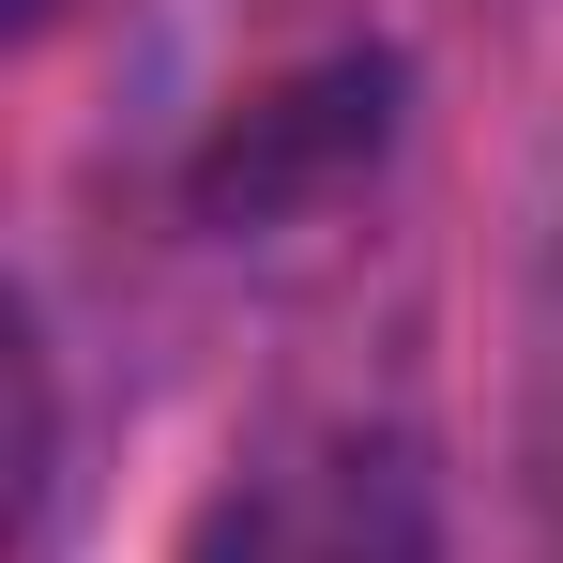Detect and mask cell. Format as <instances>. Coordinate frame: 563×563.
<instances>
[{
    "label": "cell",
    "mask_w": 563,
    "mask_h": 563,
    "mask_svg": "<svg viewBox=\"0 0 563 563\" xmlns=\"http://www.w3.org/2000/svg\"><path fill=\"white\" fill-rule=\"evenodd\" d=\"M168 563H442V457L411 427H289L198 487Z\"/></svg>",
    "instance_id": "6da1fadb"
},
{
    "label": "cell",
    "mask_w": 563,
    "mask_h": 563,
    "mask_svg": "<svg viewBox=\"0 0 563 563\" xmlns=\"http://www.w3.org/2000/svg\"><path fill=\"white\" fill-rule=\"evenodd\" d=\"M396 92H411V77H396L380 46H366V62L289 77V92H260L213 153H198V229H229V244H244V229L305 213V198H335L351 168H380V153H396Z\"/></svg>",
    "instance_id": "7a4b0ae2"
},
{
    "label": "cell",
    "mask_w": 563,
    "mask_h": 563,
    "mask_svg": "<svg viewBox=\"0 0 563 563\" xmlns=\"http://www.w3.org/2000/svg\"><path fill=\"white\" fill-rule=\"evenodd\" d=\"M533 411H549V503H563V260H549V320H533Z\"/></svg>",
    "instance_id": "3957f363"
},
{
    "label": "cell",
    "mask_w": 563,
    "mask_h": 563,
    "mask_svg": "<svg viewBox=\"0 0 563 563\" xmlns=\"http://www.w3.org/2000/svg\"><path fill=\"white\" fill-rule=\"evenodd\" d=\"M15 15H46V0H15Z\"/></svg>",
    "instance_id": "277c9868"
}]
</instances>
